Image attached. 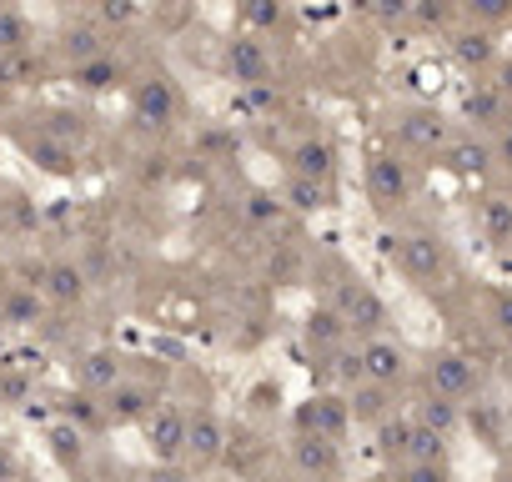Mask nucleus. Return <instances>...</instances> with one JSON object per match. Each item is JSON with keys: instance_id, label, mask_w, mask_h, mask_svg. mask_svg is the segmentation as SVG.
<instances>
[{"instance_id": "f257e3e1", "label": "nucleus", "mask_w": 512, "mask_h": 482, "mask_svg": "<svg viewBox=\"0 0 512 482\" xmlns=\"http://www.w3.org/2000/svg\"><path fill=\"white\" fill-rule=\"evenodd\" d=\"M131 111H136L141 126H171L176 111H181L176 86H171L166 76H146V81L136 86V96H131Z\"/></svg>"}, {"instance_id": "f03ea898", "label": "nucleus", "mask_w": 512, "mask_h": 482, "mask_svg": "<svg viewBox=\"0 0 512 482\" xmlns=\"http://www.w3.org/2000/svg\"><path fill=\"white\" fill-rule=\"evenodd\" d=\"M186 427H191V417H181L176 407H156V412L146 417V442H151V452L176 467V462L186 457Z\"/></svg>"}, {"instance_id": "7ed1b4c3", "label": "nucleus", "mask_w": 512, "mask_h": 482, "mask_svg": "<svg viewBox=\"0 0 512 482\" xmlns=\"http://www.w3.org/2000/svg\"><path fill=\"white\" fill-rule=\"evenodd\" d=\"M337 312H342V322L357 327V332H377V327L387 322V307H382V297H377L367 282H347V287L337 292Z\"/></svg>"}, {"instance_id": "20e7f679", "label": "nucleus", "mask_w": 512, "mask_h": 482, "mask_svg": "<svg viewBox=\"0 0 512 482\" xmlns=\"http://www.w3.org/2000/svg\"><path fill=\"white\" fill-rule=\"evenodd\" d=\"M186 457H196V467H211L226 457V427L216 412H196L186 427Z\"/></svg>"}, {"instance_id": "39448f33", "label": "nucleus", "mask_w": 512, "mask_h": 482, "mask_svg": "<svg viewBox=\"0 0 512 482\" xmlns=\"http://www.w3.org/2000/svg\"><path fill=\"white\" fill-rule=\"evenodd\" d=\"M367 191L377 196V206H402L407 201V166L397 156H372L367 161Z\"/></svg>"}, {"instance_id": "423d86ee", "label": "nucleus", "mask_w": 512, "mask_h": 482, "mask_svg": "<svg viewBox=\"0 0 512 482\" xmlns=\"http://www.w3.org/2000/svg\"><path fill=\"white\" fill-rule=\"evenodd\" d=\"M427 377H432V392H437V397H452V402H457V397H467V392L477 387L472 362H467V357H457V352H437Z\"/></svg>"}, {"instance_id": "0eeeda50", "label": "nucleus", "mask_w": 512, "mask_h": 482, "mask_svg": "<svg viewBox=\"0 0 512 482\" xmlns=\"http://www.w3.org/2000/svg\"><path fill=\"white\" fill-rule=\"evenodd\" d=\"M397 262L412 282H432L442 272V241L437 236H407L397 247Z\"/></svg>"}, {"instance_id": "6e6552de", "label": "nucleus", "mask_w": 512, "mask_h": 482, "mask_svg": "<svg viewBox=\"0 0 512 482\" xmlns=\"http://www.w3.org/2000/svg\"><path fill=\"white\" fill-rule=\"evenodd\" d=\"M41 292H46V302H56V307H76V302L86 297V272H81L76 262H51Z\"/></svg>"}, {"instance_id": "1a4fd4ad", "label": "nucleus", "mask_w": 512, "mask_h": 482, "mask_svg": "<svg viewBox=\"0 0 512 482\" xmlns=\"http://www.w3.org/2000/svg\"><path fill=\"white\" fill-rule=\"evenodd\" d=\"M106 412L116 422H146L156 412V392L141 387V382H121L116 392H106Z\"/></svg>"}, {"instance_id": "9d476101", "label": "nucleus", "mask_w": 512, "mask_h": 482, "mask_svg": "<svg viewBox=\"0 0 512 482\" xmlns=\"http://www.w3.org/2000/svg\"><path fill=\"white\" fill-rule=\"evenodd\" d=\"M362 362H367V382H377V387H392V382L407 372L402 347H392L387 337H372V342L362 347Z\"/></svg>"}, {"instance_id": "9b49d317", "label": "nucleus", "mask_w": 512, "mask_h": 482, "mask_svg": "<svg viewBox=\"0 0 512 482\" xmlns=\"http://www.w3.org/2000/svg\"><path fill=\"white\" fill-rule=\"evenodd\" d=\"M347 417H352V407L342 397H317L307 407V432L312 437H327V442H342L347 437Z\"/></svg>"}, {"instance_id": "f8f14e48", "label": "nucleus", "mask_w": 512, "mask_h": 482, "mask_svg": "<svg viewBox=\"0 0 512 482\" xmlns=\"http://www.w3.org/2000/svg\"><path fill=\"white\" fill-rule=\"evenodd\" d=\"M292 457H297V467H302L307 477H332V472H337V442H327V437L302 432V437L292 442Z\"/></svg>"}, {"instance_id": "ddd939ff", "label": "nucleus", "mask_w": 512, "mask_h": 482, "mask_svg": "<svg viewBox=\"0 0 512 482\" xmlns=\"http://www.w3.org/2000/svg\"><path fill=\"white\" fill-rule=\"evenodd\" d=\"M226 66H231V76L246 81V86L267 81V51H262V41H251V36L231 41V46H226Z\"/></svg>"}, {"instance_id": "4468645a", "label": "nucleus", "mask_w": 512, "mask_h": 482, "mask_svg": "<svg viewBox=\"0 0 512 482\" xmlns=\"http://www.w3.org/2000/svg\"><path fill=\"white\" fill-rule=\"evenodd\" d=\"M397 136H402L407 146H417V151H437V146L447 141V126H442L437 111H412V116L397 126Z\"/></svg>"}, {"instance_id": "2eb2a0df", "label": "nucleus", "mask_w": 512, "mask_h": 482, "mask_svg": "<svg viewBox=\"0 0 512 482\" xmlns=\"http://www.w3.org/2000/svg\"><path fill=\"white\" fill-rule=\"evenodd\" d=\"M342 337H347V322H342V312L337 307H322V312H312L307 317V342L317 347V352H342Z\"/></svg>"}, {"instance_id": "dca6fc26", "label": "nucleus", "mask_w": 512, "mask_h": 482, "mask_svg": "<svg viewBox=\"0 0 512 482\" xmlns=\"http://www.w3.org/2000/svg\"><path fill=\"white\" fill-rule=\"evenodd\" d=\"M292 166H297L292 176L327 181V176H332V166H337V156H332V146H327V141H317V136H312V141H302V146L292 151Z\"/></svg>"}, {"instance_id": "f3484780", "label": "nucleus", "mask_w": 512, "mask_h": 482, "mask_svg": "<svg viewBox=\"0 0 512 482\" xmlns=\"http://www.w3.org/2000/svg\"><path fill=\"white\" fill-rule=\"evenodd\" d=\"M81 382H86L91 392H116V387H121V357H116V352H91V357L81 362Z\"/></svg>"}, {"instance_id": "a211bd4d", "label": "nucleus", "mask_w": 512, "mask_h": 482, "mask_svg": "<svg viewBox=\"0 0 512 482\" xmlns=\"http://www.w3.org/2000/svg\"><path fill=\"white\" fill-rule=\"evenodd\" d=\"M0 322H6V327H31V322H41L36 292H31V287H11L6 297H0Z\"/></svg>"}, {"instance_id": "6ab92c4d", "label": "nucleus", "mask_w": 512, "mask_h": 482, "mask_svg": "<svg viewBox=\"0 0 512 482\" xmlns=\"http://www.w3.org/2000/svg\"><path fill=\"white\" fill-rule=\"evenodd\" d=\"M417 427H432L437 437H447V432L457 427V402H452V397H437V392H432V397H427V402L417 407Z\"/></svg>"}, {"instance_id": "aec40b11", "label": "nucleus", "mask_w": 512, "mask_h": 482, "mask_svg": "<svg viewBox=\"0 0 512 482\" xmlns=\"http://www.w3.org/2000/svg\"><path fill=\"white\" fill-rule=\"evenodd\" d=\"M26 46H31V26H26V16L0 6V56H21Z\"/></svg>"}, {"instance_id": "412c9836", "label": "nucleus", "mask_w": 512, "mask_h": 482, "mask_svg": "<svg viewBox=\"0 0 512 482\" xmlns=\"http://www.w3.org/2000/svg\"><path fill=\"white\" fill-rule=\"evenodd\" d=\"M31 156H36L46 171H71V166H76V151H71L66 141H51V136H36V141H31Z\"/></svg>"}, {"instance_id": "4be33fe9", "label": "nucleus", "mask_w": 512, "mask_h": 482, "mask_svg": "<svg viewBox=\"0 0 512 482\" xmlns=\"http://www.w3.org/2000/svg\"><path fill=\"white\" fill-rule=\"evenodd\" d=\"M287 201L297 211H317V206H327V186L322 181H307V176H292L287 181Z\"/></svg>"}, {"instance_id": "5701e85b", "label": "nucleus", "mask_w": 512, "mask_h": 482, "mask_svg": "<svg viewBox=\"0 0 512 482\" xmlns=\"http://www.w3.org/2000/svg\"><path fill=\"white\" fill-rule=\"evenodd\" d=\"M482 226H487V236H512V196H492L487 206H482Z\"/></svg>"}, {"instance_id": "b1692460", "label": "nucleus", "mask_w": 512, "mask_h": 482, "mask_svg": "<svg viewBox=\"0 0 512 482\" xmlns=\"http://www.w3.org/2000/svg\"><path fill=\"white\" fill-rule=\"evenodd\" d=\"M407 462H442V437L432 427H417L412 422V447H407Z\"/></svg>"}, {"instance_id": "393cba45", "label": "nucleus", "mask_w": 512, "mask_h": 482, "mask_svg": "<svg viewBox=\"0 0 512 482\" xmlns=\"http://www.w3.org/2000/svg\"><path fill=\"white\" fill-rule=\"evenodd\" d=\"M66 56H71L76 66H91V61L106 56V51H101V36H96V31H71V36H66Z\"/></svg>"}, {"instance_id": "a878e982", "label": "nucleus", "mask_w": 512, "mask_h": 482, "mask_svg": "<svg viewBox=\"0 0 512 482\" xmlns=\"http://www.w3.org/2000/svg\"><path fill=\"white\" fill-rule=\"evenodd\" d=\"M76 81H81L86 91H106V86L116 81V61H111V56H96L91 66H76Z\"/></svg>"}, {"instance_id": "bb28decb", "label": "nucleus", "mask_w": 512, "mask_h": 482, "mask_svg": "<svg viewBox=\"0 0 512 482\" xmlns=\"http://www.w3.org/2000/svg\"><path fill=\"white\" fill-rule=\"evenodd\" d=\"M452 51H457V61H462V66H482V61L492 56V41H487L482 31H477V36L467 31V36H457V41H452Z\"/></svg>"}, {"instance_id": "cd10ccee", "label": "nucleus", "mask_w": 512, "mask_h": 482, "mask_svg": "<svg viewBox=\"0 0 512 482\" xmlns=\"http://www.w3.org/2000/svg\"><path fill=\"white\" fill-rule=\"evenodd\" d=\"M357 417H382V407H387V387H377V382H367L362 392H352V402H347Z\"/></svg>"}, {"instance_id": "c85d7f7f", "label": "nucleus", "mask_w": 512, "mask_h": 482, "mask_svg": "<svg viewBox=\"0 0 512 482\" xmlns=\"http://www.w3.org/2000/svg\"><path fill=\"white\" fill-rule=\"evenodd\" d=\"M467 111H472L477 121H487V126H492V121L502 116V91H497V86H487V91H472Z\"/></svg>"}, {"instance_id": "c756f323", "label": "nucleus", "mask_w": 512, "mask_h": 482, "mask_svg": "<svg viewBox=\"0 0 512 482\" xmlns=\"http://www.w3.org/2000/svg\"><path fill=\"white\" fill-rule=\"evenodd\" d=\"M447 161H452L457 171H482V166H487V146L462 141V146H452V151H447Z\"/></svg>"}, {"instance_id": "7c9ffc66", "label": "nucleus", "mask_w": 512, "mask_h": 482, "mask_svg": "<svg viewBox=\"0 0 512 482\" xmlns=\"http://www.w3.org/2000/svg\"><path fill=\"white\" fill-rule=\"evenodd\" d=\"M26 76H36V61L21 51V56H0V81L11 86H26Z\"/></svg>"}, {"instance_id": "2f4dec72", "label": "nucleus", "mask_w": 512, "mask_h": 482, "mask_svg": "<svg viewBox=\"0 0 512 482\" xmlns=\"http://www.w3.org/2000/svg\"><path fill=\"white\" fill-rule=\"evenodd\" d=\"M407 447H412V427H407V422H397V427L387 422V427H382V452H387V457H407Z\"/></svg>"}, {"instance_id": "473e14b6", "label": "nucleus", "mask_w": 512, "mask_h": 482, "mask_svg": "<svg viewBox=\"0 0 512 482\" xmlns=\"http://www.w3.org/2000/svg\"><path fill=\"white\" fill-rule=\"evenodd\" d=\"M342 382H367V362H362V352H337V367H332Z\"/></svg>"}, {"instance_id": "72a5a7b5", "label": "nucleus", "mask_w": 512, "mask_h": 482, "mask_svg": "<svg viewBox=\"0 0 512 482\" xmlns=\"http://www.w3.org/2000/svg\"><path fill=\"white\" fill-rule=\"evenodd\" d=\"M31 392V377L26 372H0V402H21Z\"/></svg>"}, {"instance_id": "f704fd0d", "label": "nucleus", "mask_w": 512, "mask_h": 482, "mask_svg": "<svg viewBox=\"0 0 512 482\" xmlns=\"http://www.w3.org/2000/svg\"><path fill=\"white\" fill-rule=\"evenodd\" d=\"M402 482H447V467L442 462H407Z\"/></svg>"}, {"instance_id": "c9c22d12", "label": "nucleus", "mask_w": 512, "mask_h": 482, "mask_svg": "<svg viewBox=\"0 0 512 482\" xmlns=\"http://www.w3.org/2000/svg\"><path fill=\"white\" fill-rule=\"evenodd\" d=\"M492 322L512 337V297H497V302H492Z\"/></svg>"}, {"instance_id": "e433bc0d", "label": "nucleus", "mask_w": 512, "mask_h": 482, "mask_svg": "<svg viewBox=\"0 0 512 482\" xmlns=\"http://www.w3.org/2000/svg\"><path fill=\"white\" fill-rule=\"evenodd\" d=\"M246 21H256V26H277V21H282V6H251Z\"/></svg>"}, {"instance_id": "4c0bfd02", "label": "nucleus", "mask_w": 512, "mask_h": 482, "mask_svg": "<svg viewBox=\"0 0 512 482\" xmlns=\"http://www.w3.org/2000/svg\"><path fill=\"white\" fill-rule=\"evenodd\" d=\"M146 482H191L181 467H171V462H161V467H151V477Z\"/></svg>"}, {"instance_id": "58836bf2", "label": "nucleus", "mask_w": 512, "mask_h": 482, "mask_svg": "<svg viewBox=\"0 0 512 482\" xmlns=\"http://www.w3.org/2000/svg\"><path fill=\"white\" fill-rule=\"evenodd\" d=\"M16 472H21L16 452H11V447H0V482H16Z\"/></svg>"}, {"instance_id": "ea45409f", "label": "nucleus", "mask_w": 512, "mask_h": 482, "mask_svg": "<svg viewBox=\"0 0 512 482\" xmlns=\"http://www.w3.org/2000/svg\"><path fill=\"white\" fill-rule=\"evenodd\" d=\"M66 417H71V422H96L91 402H71V407H66Z\"/></svg>"}, {"instance_id": "a19ab883", "label": "nucleus", "mask_w": 512, "mask_h": 482, "mask_svg": "<svg viewBox=\"0 0 512 482\" xmlns=\"http://www.w3.org/2000/svg\"><path fill=\"white\" fill-rule=\"evenodd\" d=\"M497 156L512 166V121H507V126H502V136H497Z\"/></svg>"}, {"instance_id": "79ce46f5", "label": "nucleus", "mask_w": 512, "mask_h": 482, "mask_svg": "<svg viewBox=\"0 0 512 482\" xmlns=\"http://www.w3.org/2000/svg\"><path fill=\"white\" fill-rule=\"evenodd\" d=\"M136 11L131 6H101V21H131Z\"/></svg>"}, {"instance_id": "37998d69", "label": "nucleus", "mask_w": 512, "mask_h": 482, "mask_svg": "<svg viewBox=\"0 0 512 482\" xmlns=\"http://www.w3.org/2000/svg\"><path fill=\"white\" fill-rule=\"evenodd\" d=\"M497 91H502V101L512 96V61H502V71H497Z\"/></svg>"}, {"instance_id": "c03bdc74", "label": "nucleus", "mask_w": 512, "mask_h": 482, "mask_svg": "<svg viewBox=\"0 0 512 482\" xmlns=\"http://www.w3.org/2000/svg\"><path fill=\"white\" fill-rule=\"evenodd\" d=\"M251 397H256V402H251V407H256V412H267V407H272V387H256V392H251Z\"/></svg>"}, {"instance_id": "a18cd8bd", "label": "nucleus", "mask_w": 512, "mask_h": 482, "mask_svg": "<svg viewBox=\"0 0 512 482\" xmlns=\"http://www.w3.org/2000/svg\"><path fill=\"white\" fill-rule=\"evenodd\" d=\"M272 211H277V206H272L267 196H251V216H272Z\"/></svg>"}]
</instances>
